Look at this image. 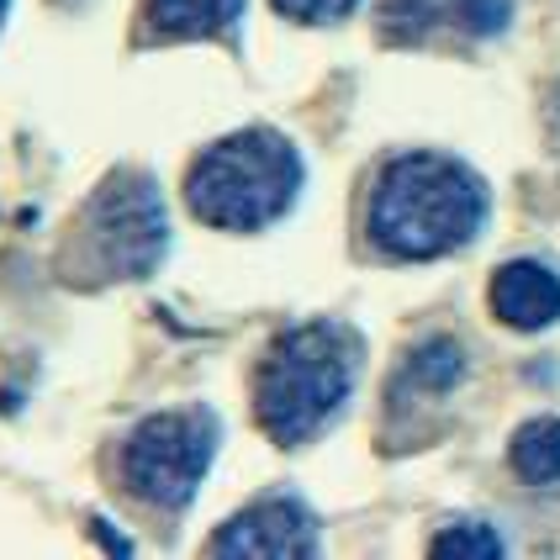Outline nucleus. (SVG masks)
Segmentation results:
<instances>
[{
    "instance_id": "obj_9",
    "label": "nucleus",
    "mask_w": 560,
    "mask_h": 560,
    "mask_svg": "<svg viewBox=\"0 0 560 560\" xmlns=\"http://www.w3.org/2000/svg\"><path fill=\"white\" fill-rule=\"evenodd\" d=\"M508 466L524 487H556L560 481V418H529L513 444H508Z\"/></svg>"
},
{
    "instance_id": "obj_15",
    "label": "nucleus",
    "mask_w": 560,
    "mask_h": 560,
    "mask_svg": "<svg viewBox=\"0 0 560 560\" xmlns=\"http://www.w3.org/2000/svg\"><path fill=\"white\" fill-rule=\"evenodd\" d=\"M5 11H11V0H0V27H5Z\"/></svg>"
},
{
    "instance_id": "obj_4",
    "label": "nucleus",
    "mask_w": 560,
    "mask_h": 560,
    "mask_svg": "<svg viewBox=\"0 0 560 560\" xmlns=\"http://www.w3.org/2000/svg\"><path fill=\"white\" fill-rule=\"evenodd\" d=\"M302 196V154L276 127H238L207 143L186 170V207L218 233H259Z\"/></svg>"
},
{
    "instance_id": "obj_2",
    "label": "nucleus",
    "mask_w": 560,
    "mask_h": 560,
    "mask_svg": "<svg viewBox=\"0 0 560 560\" xmlns=\"http://www.w3.org/2000/svg\"><path fill=\"white\" fill-rule=\"evenodd\" d=\"M360 334L349 323H296L254 365V418L280 450L323 434L354 392Z\"/></svg>"
},
{
    "instance_id": "obj_8",
    "label": "nucleus",
    "mask_w": 560,
    "mask_h": 560,
    "mask_svg": "<svg viewBox=\"0 0 560 560\" xmlns=\"http://www.w3.org/2000/svg\"><path fill=\"white\" fill-rule=\"evenodd\" d=\"M249 0H138V43L233 37Z\"/></svg>"
},
{
    "instance_id": "obj_11",
    "label": "nucleus",
    "mask_w": 560,
    "mask_h": 560,
    "mask_svg": "<svg viewBox=\"0 0 560 560\" xmlns=\"http://www.w3.org/2000/svg\"><path fill=\"white\" fill-rule=\"evenodd\" d=\"M455 0H381V37L386 43H423L450 16Z\"/></svg>"
},
{
    "instance_id": "obj_3",
    "label": "nucleus",
    "mask_w": 560,
    "mask_h": 560,
    "mask_svg": "<svg viewBox=\"0 0 560 560\" xmlns=\"http://www.w3.org/2000/svg\"><path fill=\"white\" fill-rule=\"evenodd\" d=\"M170 254V207L149 170L122 164L80 201L59 244V270L74 285L143 280Z\"/></svg>"
},
{
    "instance_id": "obj_6",
    "label": "nucleus",
    "mask_w": 560,
    "mask_h": 560,
    "mask_svg": "<svg viewBox=\"0 0 560 560\" xmlns=\"http://www.w3.org/2000/svg\"><path fill=\"white\" fill-rule=\"evenodd\" d=\"M207 550L222 560H307L317 556V518L302 498L291 492H270L254 498L244 513H233Z\"/></svg>"
},
{
    "instance_id": "obj_12",
    "label": "nucleus",
    "mask_w": 560,
    "mask_h": 560,
    "mask_svg": "<svg viewBox=\"0 0 560 560\" xmlns=\"http://www.w3.org/2000/svg\"><path fill=\"white\" fill-rule=\"evenodd\" d=\"M508 545H502V534L492 524H450V529L434 534V545H429V556H466V560H498Z\"/></svg>"
},
{
    "instance_id": "obj_10",
    "label": "nucleus",
    "mask_w": 560,
    "mask_h": 560,
    "mask_svg": "<svg viewBox=\"0 0 560 560\" xmlns=\"http://www.w3.org/2000/svg\"><path fill=\"white\" fill-rule=\"evenodd\" d=\"M460 375H466V349L439 334V339H423L412 354H407L402 386L429 392V397H444V392H455V386H460Z\"/></svg>"
},
{
    "instance_id": "obj_5",
    "label": "nucleus",
    "mask_w": 560,
    "mask_h": 560,
    "mask_svg": "<svg viewBox=\"0 0 560 560\" xmlns=\"http://www.w3.org/2000/svg\"><path fill=\"white\" fill-rule=\"evenodd\" d=\"M222 423L212 407H164L117 439V492L154 513H186L218 460Z\"/></svg>"
},
{
    "instance_id": "obj_7",
    "label": "nucleus",
    "mask_w": 560,
    "mask_h": 560,
    "mask_svg": "<svg viewBox=\"0 0 560 560\" xmlns=\"http://www.w3.org/2000/svg\"><path fill=\"white\" fill-rule=\"evenodd\" d=\"M487 302L498 312V323L518 328V334H539L560 317V276L545 259H508L492 276Z\"/></svg>"
},
{
    "instance_id": "obj_14",
    "label": "nucleus",
    "mask_w": 560,
    "mask_h": 560,
    "mask_svg": "<svg viewBox=\"0 0 560 560\" xmlns=\"http://www.w3.org/2000/svg\"><path fill=\"white\" fill-rule=\"evenodd\" d=\"M285 22H307V27H328V22H343L360 0H270Z\"/></svg>"
},
{
    "instance_id": "obj_1",
    "label": "nucleus",
    "mask_w": 560,
    "mask_h": 560,
    "mask_svg": "<svg viewBox=\"0 0 560 560\" xmlns=\"http://www.w3.org/2000/svg\"><path fill=\"white\" fill-rule=\"evenodd\" d=\"M481 222H487L481 175L434 149L386 159L365 201V238L386 259L455 254L481 233Z\"/></svg>"
},
{
    "instance_id": "obj_13",
    "label": "nucleus",
    "mask_w": 560,
    "mask_h": 560,
    "mask_svg": "<svg viewBox=\"0 0 560 560\" xmlns=\"http://www.w3.org/2000/svg\"><path fill=\"white\" fill-rule=\"evenodd\" d=\"M508 16H513V0H455V5H450V22L460 32H470V37L502 32Z\"/></svg>"
}]
</instances>
